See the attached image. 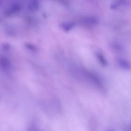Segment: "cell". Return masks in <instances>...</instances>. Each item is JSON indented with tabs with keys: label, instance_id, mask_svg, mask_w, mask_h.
I'll return each instance as SVG.
<instances>
[{
	"label": "cell",
	"instance_id": "1",
	"mask_svg": "<svg viewBox=\"0 0 131 131\" xmlns=\"http://www.w3.org/2000/svg\"><path fill=\"white\" fill-rule=\"evenodd\" d=\"M110 131H111V130H110Z\"/></svg>",
	"mask_w": 131,
	"mask_h": 131
}]
</instances>
